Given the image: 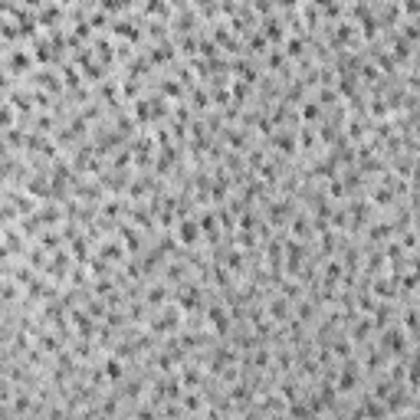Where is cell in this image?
Masks as SVG:
<instances>
[{
  "label": "cell",
  "instance_id": "obj_1",
  "mask_svg": "<svg viewBox=\"0 0 420 420\" xmlns=\"http://www.w3.org/2000/svg\"><path fill=\"white\" fill-rule=\"evenodd\" d=\"M230 322H233V315H230L227 309H220V305L207 309V325L214 328L217 335H227V332H230Z\"/></svg>",
  "mask_w": 420,
  "mask_h": 420
},
{
  "label": "cell",
  "instance_id": "obj_2",
  "mask_svg": "<svg viewBox=\"0 0 420 420\" xmlns=\"http://www.w3.org/2000/svg\"><path fill=\"white\" fill-rule=\"evenodd\" d=\"M197 237H200V223L190 220V217H187V220L181 217V223H177V243H181V246H194Z\"/></svg>",
  "mask_w": 420,
  "mask_h": 420
},
{
  "label": "cell",
  "instance_id": "obj_3",
  "mask_svg": "<svg viewBox=\"0 0 420 420\" xmlns=\"http://www.w3.org/2000/svg\"><path fill=\"white\" fill-rule=\"evenodd\" d=\"M102 371H105V381H112V384L125 378V365H122V358H119V355H109V361H105Z\"/></svg>",
  "mask_w": 420,
  "mask_h": 420
},
{
  "label": "cell",
  "instance_id": "obj_4",
  "mask_svg": "<svg viewBox=\"0 0 420 420\" xmlns=\"http://www.w3.org/2000/svg\"><path fill=\"white\" fill-rule=\"evenodd\" d=\"M270 315H273V322H285V318L292 315V309H289V299H285V295H279V299L270 302Z\"/></svg>",
  "mask_w": 420,
  "mask_h": 420
},
{
  "label": "cell",
  "instance_id": "obj_5",
  "mask_svg": "<svg viewBox=\"0 0 420 420\" xmlns=\"http://www.w3.org/2000/svg\"><path fill=\"white\" fill-rule=\"evenodd\" d=\"M351 322H355V325H351V341H361L365 338L368 332H371V318H351Z\"/></svg>",
  "mask_w": 420,
  "mask_h": 420
},
{
  "label": "cell",
  "instance_id": "obj_6",
  "mask_svg": "<svg viewBox=\"0 0 420 420\" xmlns=\"http://www.w3.org/2000/svg\"><path fill=\"white\" fill-rule=\"evenodd\" d=\"M273 144L279 151H295V135H285V128H279V135H273Z\"/></svg>",
  "mask_w": 420,
  "mask_h": 420
},
{
  "label": "cell",
  "instance_id": "obj_7",
  "mask_svg": "<svg viewBox=\"0 0 420 420\" xmlns=\"http://www.w3.org/2000/svg\"><path fill=\"white\" fill-rule=\"evenodd\" d=\"M181 384H184V388H197V384H204V374L194 371V368H184V371H181Z\"/></svg>",
  "mask_w": 420,
  "mask_h": 420
},
{
  "label": "cell",
  "instance_id": "obj_8",
  "mask_svg": "<svg viewBox=\"0 0 420 420\" xmlns=\"http://www.w3.org/2000/svg\"><path fill=\"white\" fill-rule=\"evenodd\" d=\"M122 243H125V250H132V253H135L138 246H141V240H138V233H135V230L122 227Z\"/></svg>",
  "mask_w": 420,
  "mask_h": 420
},
{
  "label": "cell",
  "instance_id": "obj_9",
  "mask_svg": "<svg viewBox=\"0 0 420 420\" xmlns=\"http://www.w3.org/2000/svg\"><path fill=\"white\" fill-rule=\"evenodd\" d=\"M40 348L49 351V355H59V351H63V345H59V338H56V335H43V338H40Z\"/></svg>",
  "mask_w": 420,
  "mask_h": 420
},
{
  "label": "cell",
  "instance_id": "obj_10",
  "mask_svg": "<svg viewBox=\"0 0 420 420\" xmlns=\"http://www.w3.org/2000/svg\"><path fill=\"white\" fill-rule=\"evenodd\" d=\"M332 351H335L338 358H351V338H335Z\"/></svg>",
  "mask_w": 420,
  "mask_h": 420
},
{
  "label": "cell",
  "instance_id": "obj_11",
  "mask_svg": "<svg viewBox=\"0 0 420 420\" xmlns=\"http://www.w3.org/2000/svg\"><path fill=\"white\" fill-rule=\"evenodd\" d=\"M285 217H289V214H285V204H273L270 207V223L279 227V223H285Z\"/></svg>",
  "mask_w": 420,
  "mask_h": 420
},
{
  "label": "cell",
  "instance_id": "obj_12",
  "mask_svg": "<svg viewBox=\"0 0 420 420\" xmlns=\"http://www.w3.org/2000/svg\"><path fill=\"white\" fill-rule=\"evenodd\" d=\"M302 119L305 122L318 119V102H302Z\"/></svg>",
  "mask_w": 420,
  "mask_h": 420
},
{
  "label": "cell",
  "instance_id": "obj_13",
  "mask_svg": "<svg viewBox=\"0 0 420 420\" xmlns=\"http://www.w3.org/2000/svg\"><path fill=\"white\" fill-rule=\"evenodd\" d=\"M292 233H295V237H305V233H309V220H305V217H295V220H292Z\"/></svg>",
  "mask_w": 420,
  "mask_h": 420
},
{
  "label": "cell",
  "instance_id": "obj_14",
  "mask_svg": "<svg viewBox=\"0 0 420 420\" xmlns=\"http://www.w3.org/2000/svg\"><path fill=\"white\" fill-rule=\"evenodd\" d=\"M181 397H184V394H181ZM181 407H184V411H190V414H194V411H200V397H197V394H187Z\"/></svg>",
  "mask_w": 420,
  "mask_h": 420
},
{
  "label": "cell",
  "instance_id": "obj_15",
  "mask_svg": "<svg viewBox=\"0 0 420 420\" xmlns=\"http://www.w3.org/2000/svg\"><path fill=\"white\" fill-rule=\"evenodd\" d=\"M299 144H302V148H312V144H315V135H312V128H302V132H299Z\"/></svg>",
  "mask_w": 420,
  "mask_h": 420
},
{
  "label": "cell",
  "instance_id": "obj_16",
  "mask_svg": "<svg viewBox=\"0 0 420 420\" xmlns=\"http://www.w3.org/2000/svg\"><path fill=\"white\" fill-rule=\"evenodd\" d=\"M164 299H167L164 285H154V289H151V292H148V302H151V305H154V302H164Z\"/></svg>",
  "mask_w": 420,
  "mask_h": 420
},
{
  "label": "cell",
  "instance_id": "obj_17",
  "mask_svg": "<svg viewBox=\"0 0 420 420\" xmlns=\"http://www.w3.org/2000/svg\"><path fill=\"white\" fill-rule=\"evenodd\" d=\"M270 351H266V348H263V351H256V355H253V361H256V368H266V365H270Z\"/></svg>",
  "mask_w": 420,
  "mask_h": 420
},
{
  "label": "cell",
  "instance_id": "obj_18",
  "mask_svg": "<svg viewBox=\"0 0 420 420\" xmlns=\"http://www.w3.org/2000/svg\"><path fill=\"white\" fill-rule=\"evenodd\" d=\"M266 36H270V40H279V36H282V30H279L276 20H270V23H266Z\"/></svg>",
  "mask_w": 420,
  "mask_h": 420
},
{
  "label": "cell",
  "instance_id": "obj_19",
  "mask_svg": "<svg viewBox=\"0 0 420 420\" xmlns=\"http://www.w3.org/2000/svg\"><path fill=\"white\" fill-rule=\"evenodd\" d=\"M30 407H33V404H30V397H26V394H23V391H20V397H16V404H13V411H30Z\"/></svg>",
  "mask_w": 420,
  "mask_h": 420
},
{
  "label": "cell",
  "instance_id": "obj_20",
  "mask_svg": "<svg viewBox=\"0 0 420 420\" xmlns=\"http://www.w3.org/2000/svg\"><path fill=\"white\" fill-rule=\"evenodd\" d=\"M299 318H302V322H309V318H312V302H302V305H299Z\"/></svg>",
  "mask_w": 420,
  "mask_h": 420
},
{
  "label": "cell",
  "instance_id": "obj_21",
  "mask_svg": "<svg viewBox=\"0 0 420 420\" xmlns=\"http://www.w3.org/2000/svg\"><path fill=\"white\" fill-rule=\"evenodd\" d=\"M10 397H13V394H10V384H7V381H0V401H10Z\"/></svg>",
  "mask_w": 420,
  "mask_h": 420
},
{
  "label": "cell",
  "instance_id": "obj_22",
  "mask_svg": "<svg viewBox=\"0 0 420 420\" xmlns=\"http://www.w3.org/2000/svg\"><path fill=\"white\" fill-rule=\"evenodd\" d=\"M270 66H273V69H279V66H282V56L273 53V56H270Z\"/></svg>",
  "mask_w": 420,
  "mask_h": 420
},
{
  "label": "cell",
  "instance_id": "obj_23",
  "mask_svg": "<svg viewBox=\"0 0 420 420\" xmlns=\"http://www.w3.org/2000/svg\"><path fill=\"white\" fill-rule=\"evenodd\" d=\"M3 86H7V82H3V76H0V89H3Z\"/></svg>",
  "mask_w": 420,
  "mask_h": 420
},
{
  "label": "cell",
  "instance_id": "obj_24",
  "mask_svg": "<svg viewBox=\"0 0 420 420\" xmlns=\"http://www.w3.org/2000/svg\"><path fill=\"white\" fill-rule=\"evenodd\" d=\"M197 3H200V7H204V3H207V0H197Z\"/></svg>",
  "mask_w": 420,
  "mask_h": 420
}]
</instances>
